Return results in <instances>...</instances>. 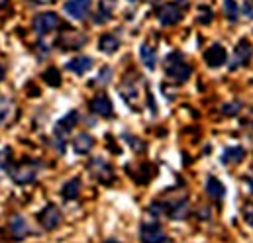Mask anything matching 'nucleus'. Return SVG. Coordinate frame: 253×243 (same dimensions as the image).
I'll list each match as a JSON object with an SVG mask.
<instances>
[{
  "mask_svg": "<svg viewBox=\"0 0 253 243\" xmlns=\"http://www.w3.org/2000/svg\"><path fill=\"white\" fill-rule=\"evenodd\" d=\"M90 110L100 118H110L112 116V102L104 92H100L90 100Z\"/></svg>",
  "mask_w": 253,
  "mask_h": 243,
  "instance_id": "obj_15",
  "label": "nucleus"
},
{
  "mask_svg": "<svg viewBox=\"0 0 253 243\" xmlns=\"http://www.w3.org/2000/svg\"><path fill=\"white\" fill-rule=\"evenodd\" d=\"M114 8H116V0H100L98 2V10L94 14V22L96 24H104L112 18L114 14Z\"/></svg>",
  "mask_w": 253,
  "mask_h": 243,
  "instance_id": "obj_18",
  "label": "nucleus"
},
{
  "mask_svg": "<svg viewBox=\"0 0 253 243\" xmlns=\"http://www.w3.org/2000/svg\"><path fill=\"white\" fill-rule=\"evenodd\" d=\"M246 157V149L236 145V147H226L222 153V163L224 165H238L240 161H244Z\"/></svg>",
  "mask_w": 253,
  "mask_h": 243,
  "instance_id": "obj_21",
  "label": "nucleus"
},
{
  "mask_svg": "<svg viewBox=\"0 0 253 243\" xmlns=\"http://www.w3.org/2000/svg\"><path fill=\"white\" fill-rule=\"evenodd\" d=\"M63 8L73 20H84L90 12V0H67Z\"/></svg>",
  "mask_w": 253,
  "mask_h": 243,
  "instance_id": "obj_12",
  "label": "nucleus"
},
{
  "mask_svg": "<svg viewBox=\"0 0 253 243\" xmlns=\"http://www.w3.org/2000/svg\"><path fill=\"white\" fill-rule=\"evenodd\" d=\"M139 238H141V242H151V243L169 242V236L157 224H143L141 230H139Z\"/></svg>",
  "mask_w": 253,
  "mask_h": 243,
  "instance_id": "obj_13",
  "label": "nucleus"
},
{
  "mask_svg": "<svg viewBox=\"0 0 253 243\" xmlns=\"http://www.w3.org/2000/svg\"><path fill=\"white\" fill-rule=\"evenodd\" d=\"M4 4H8V0H0V8H2Z\"/></svg>",
  "mask_w": 253,
  "mask_h": 243,
  "instance_id": "obj_38",
  "label": "nucleus"
},
{
  "mask_svg": "<svg viewBox=\"0 0 253 243\" xmlns=\"http://www.w3.org/2000/svg\"><path fill=\"white\" fill-rule=\"evenodd\" d=\"M246 181H248V184L252 186V190H253V181H252V179H246Z\"/></svg>",
  "mask_w": 253,
  "mask_h": 243,
  "instance_id": "obj_37",
  "label": "nucleus"
},
{
  "mask_svg": "<svg viewBox=\"0 0 253 243\" xmlns=\"http://www.w3.org/2000/svg\"><path fill=\"white\" fill-rule=\"evenodd\" d=\"M139 57H141V63L145 65V69L153 71V69L157 67V51H155L153 45L143 43V45L139 47Z\"/></svg>",
  "mask_w": 253,
  "mask_h": 243,
  "instance_id": "obj_22",
  "label": "nucleus"
},
{
  "mask_svg": "<svg viewBox=\"0 0 253 243\" xmlns=\"http://www.w3.org/2000/svg\"><path fill=\"white\" fill-rule=\"evenodd\" d=\"M204 61H206V65H208V67L218 69V67H222V65L228 61V53H226V49H224L220 43H214L212 47H208V49H206V53H204Z\"/></svg>",
  "mask_w": 253,
  "mask_h": 243,
  "instance_id": "obj_14",
  "label": "nucleus"
},
{
  "mask_svg": "<svg viewBox=\"0 0 253 243\" xmlns=\"http://www.w3.org/2000/svg\"><path fill=\"white\" fill-rule=\"evenodd\" d=\"M12 167V149L10 147H2L0 149V169L10 171Z\"/></svg>",
  "mask_w": 253,
  "mask_h": 243,
  "instance_id": "obj_30",
  "label": "nucleus"
},
{
  "mask_svg": "<svg viewBox=\"0 0 253 243\" xmlns=\"http://www.w3.org/2000/svg\"><path fill=\"white\" fill-rule=\"evenodd\" d=\"M12 110H14L12 100H10V98H6V96H0V123H4V122L10 118Z\"/></svg>",
  "mask_w": 253,
  "mask_h": 243,
  "instance_id": "obj_28",
  "label": "nucleus"
},
{
  "mask_svg": "<svg viewBox=\"0 0 253 243\" xmlns=\"http://www.w3.org/2000/svg\"><path fill=\"white\" fill-rule=\"evenodd\" d=\"M65 67H67V71H71L75 75H84V73H88L92 69V59L86 57V55H81V57L71 59Z\"/></svg>",
  "mask_w": 253,
  "mask_h": 243,
  "instance_id": "obj_19",
  "label": "nucleus"
},
{
  "mask_svg": "<svg viewBox=\"0 0 253 243\" xmlns=\"http://www.w3.org/2000/svg\"><path fill=\"white\" fill-rule=\"evenodd\" d=\"M81 194V181L75 177V179H69L61 188V196L65 200H77Z\"/></svg>",
  "mask_w": 253,
  "mask_h": 243,
  "instance_id": "obj_25",
  "label": "nucleus"
},
{
  "mask_svg": "<svg viewBox=\"0 0 253 243\" xmlns=\"http://www.w3.org/2000/svg\"><path fill=\"white\" fill-rule=\"evenodd\" d=\"M40 173V163L34 159H24L22 163L10 167V177L16 184H30L38 179Z\"/></svg>",
  "mask_w": 253,
  "mask_h": 243,
  "instance_id": "obj_3",
  "label": "nucleus"
},
{
  "mask_svg": "<svg viewBox=\"0 0 253 243\" xmlns=\"http://www.w3.org/2000/svg\"><path fill=\"white\" fill-rule=\"evenodd\" d=\"M84 43H86V36L81 34V32H75V30L67 32L63 36H59V40H57V45H59L61 49H67V51L79 49V47H83Z\"/></svg>",
  "mask_w": 253,
  "mask_h": 243,
  "instance_id": "obj_11",
  "label": "nucleus"
},
{
  "mask_svg": "<svg viewBox=\"0 0 253 243\" xmlns=\"http://www.w3.org/2000/svg\"><path fill=\"white\" fill-rule=\"evenodd\" d=\"M59 16L55 14V12H42V14H38L36 18H34V22H32V26H34V32L38 34V36H45V34H51V32H55L57 28H59Z\"/></svg>",
  "mask_w": 253,
  "mask_h": 243,
  "instance_id": "obj_4",
  "label": "nucleus"
},
{
  "mask_svg": "<svg viewBox=\"0 0 253 243\" xmlns=\"http://www.w3.org/2000/svg\"><path fill=\"white\" fill-rule=\"evenodd\" d=\"M88 171L90 175L102 184H112L114 182V169L108 161H104L102 157H94L88 165Z\"/></svg>",
  "mask_w": 253,
  "mask_h": 243,
  "instance_id": "obj_5",
  "label": "nucleus"
},
{
  "mask_svg": "<svg viewBox=\"0 0 253 243\" xmlns=\"http://www.w3.org/2000/svg\"><path fill=\"white\" fill-rule=\"evenodd\" d=\"M244 218H246V222L250 224L253 228V204H246V208H244Z\"/></svg>",
  "mask_w": 253,
  "mask_h": 243,
  "instance_id": "obj_34",
  "label": "nucleus"
},
{
  "mask_svg": "<svg viewBox=\"0 0 253 243\" xmlns=\"http://www.w3.org/2000/svg\"><path fill=\"white\" fill-rule=\"evenodd\" d=\"M8 228H10V234H12V238H14V240H24L26 236H30V234H32L28 220H26L24 216H20V214L12 216V220H10V226H8Z\"/></svg>",
  "mask_w": 253,
  "mask_h": 243,
  "instance_id": "obj_16",
  "label": "nucleus"
},
{
  "mask_svg": "<svg viewBox=\"0 0 253 243\" xmlns=\"http://www.w3.org/2000/svg\"><path fill=\"white\" fill-rule=\"evenodd\" d=\"M38 220H40V224H42L43 230L51 232V230H55V228L61 224V212H59L57 206L47 204V206L38 214Z\"/></svg>",
  "mask_w": 253,
  "mask_h": 243,
  "instance_id": "obj_9",
  "label": "nucleus"
},
{
  "mask_svg": "<svg viewBox=\"0 0 253 243\" xmlns=\"http://www.w3.org/2000/svg\"><path fill=\"white\" fill-rule=\"evenodd\" d=\"M98 49L104 51V53H114V51L120 49V40L114 34H104L98 40Z\"/></svg>",
  "mask_w": 253,
  "mask_h": 243,
  "instance_id": "obj_24",
  "label": "nucleus"
},
{
  "mask_svg": "<svg viewBox=\"0 0 253 243\" xmlns=\"http://www.w3.org/2000/svg\"><path fill=\"white\" fill-rule=\"evenodd\" d=\"M240 112H242V102H238V100L222 104V114L224 116H238Z\"/></svg>",
  "mask_w": 253,
  "mask_h": 243,
  "instance_id": "obj_29",
  "label": "nucleus"
},
{
  "mask_svg": "<svg viewBox=\"0 0 253 243\" xmlns=\"http://www.w3.org/2000/svg\"><path fill=\"white\" fill-rule=\"evenodd\" d=\"M253 57V45L248 41V40H242L236 49H234V55H232V61H230V69H238V67H246Z\"/></svg>",
  "mask_w": 253,
  "mask_h": 243,
  "instance_id": "obj_7",
  "label": "nucleus"
},
{
  "mask_svg": "<svg viewBox=\"0 0 253 243\" xmlns=\"http://www.w3.org/2000/svg\"><path fill=\"white\" fill-rule=\"evenodd\" d=\"M242 12H244V16H248L250 20H253V0H246V2H244Z\"/></svg>",
  "mask_w": 253,
  "mask_h": 243,
  "instance_id": "obj_35",
  "label": "nucleus"
},
{
  "mask_svg": "<svg viewBox=\"0 0 253 243\" xmlns=\"http://www.w3.org/2000/svg\"><path fill=\"white\" fill-rule=\"evenodd\" d=\"M137 77H126L122 86H120V94L122 98L127 102V106L131 108H137V102H139V86L135 84Z\"/></svg>",
  "mask_w": 253,
  "mask_h": 243,
  "instance_id": "obj_10",
  "label": "nucleus"
},
{
  "mask_svg": "<svg viewBox=\"0 0 253 243\" xmlns=\"http://www.w3.org/2000/svg\"><path fill=\"white\" fill-rule=\"evenodd\" d=\"M212 18H214V14H212V10L208 6H200L198 8V16H196V22L198 24H210Z\"/></svg>",
  "mask_w": 253,
  "mask_h": 243,
  "instance_id": "obj_31",
  "label": "nucleus"
},
{
  "mask_svg": "<svg viewBox=\"0 0 253 243\" xmlns=\"http://www.w3.org/2000/svg\"><path fill=\"white\" fill-rule=\"evenodd\" d=\"M110 79H112V69H110V67H102V69H100V75H98L96 81H98L100 84H106Z\"/></svg>",
  "mask_w": 253,
  "mask_h": 243,
  "instance_id": "obj_32",
  "label": "nucleus"
},
{
  "mask_svg": "<svg viewBox=\"0 0 253 243\" xmlns=\"http://www.w3.org/2000/svg\"><path fill=\"white\" fill-rule=\"evenodd\" d=\"M4 77H6V71H4V67L0 65V81H4Z\"/></svg>",
  "mask_w": 253,
  "mask_h": 243,
  "instance_id": "obj_36",
  "label": "nucleus"
},
{
  "mask_svg": "<svg viewBox=\"0 0 253 243\" xmlns=\"http://www.w3.org/2000/svg\"><path fill=\"white\" fill-rule=\"evenodd\" d=\"M165 204V214L171 218V220H185L189 216V200L183 196L179 198H171Z\"/></svg>",
  "mask_w": 253,
  "mask_h": 243,
  "instance_id": "obj_8",
  "label": "nucleus"
},
{
  "mask_svg": "<svg viewBox=\"0 0 253 243\" xmlns=\"http://www.w3.org/2000/svg\"><path fill=\"white\" fill-rule=\"evenodd\" d=\"M77 122H79V112H77V110H71L69 114H65L63 118L55 123V129H53V145L57 147L59 153L65 151L67 135H69L71 129L77 125Z\"/></svg>",
  "mask_w": 253,
  "mask_h": 243,
  "instance_id": "obj_2",
  "label": "nucleus"
},
{
  "mask_svg": "<svg viewBox=\"0 0 253 243\" xmlns=\"http://www.w3.org/2000/svg\"><path fill=\"white\" fill-rule=\"evenodd\" d=\"M92 145H94V139H92V135H88L86 131H81V133L75 135V139H73V149H75V153H79V155L88 153V151L92 149Z\"/></svg>",
  "mask_w": 253,
  "mask_h": 243,
  "instance_id": "obj_20",
  "label": "nucleus"
},
{
  "mask_svg": "<svg viewBox=\"0 0 253 243\" xmlns=\"http://www.w3.org/2000/svg\"><path fill=\"white\" fill-rule=\"evenodd\" d=\"M155 14H157V20H159L161 26H173V24L181 22L183 8L177 2H167V4H161Z\"/></svg>",
  "mask_w": 253,
  "mask_h": 243,
  "instance_id": "obj_6",
  "label": "nucleus"
},
{
  "mask_svg": "<svg viewBox=\"0 0 253 243\" xmlns=\"http://www.w3.org/2000/svg\"><path fill=\"white\" fill-rule=\"evenodd\" d=\"M240 8L236 4V0H224V16L230 20V22H236L240 18Z\"/></svg>",
  "mask_w": 253,
  "mask_h": 243,
  "instance_id": "obj_27",
  "label": "nucleus"
},
{
  "mask_svg": "<svg viewBox=\"0 0 253 243\" xmlns=\"http://www.w3.org/2000/svg\"><path fill=\"white\" fill-rule=\"evenodd\" d=\"M163 67H165V75H167L171 81H175L177 84L187 82L190 79V73H192L190 65L185 61V57H183L181 53H177V51H173V53H169V55L165 57Z\"/></svg>",
  "mask_w": 253,
  "mask_h": 243,
  "instance_id": "obj_1",
  "label": "nucleus"
},
{
  "mask_svg": "<svg viewBox=\"0 0 253 243\" xmlns=\"http://www.w3.org/2000/svg\"><path fill=\"white\" fill-rule=\"evenodd\" d=\"M43 81H45L49 86H53V88L61 86V82H63V79H61V73H59L55 67H49V69H45V73H43Z\"/></svg>",
  "mask_w": 253,
  "mask_h": 243,
  "instance_id": "obj_26",
  "label": "nucleus"
},
{
  "mask_svg": "<svg viewBox=\"0 0 253 243\" xmlns=\"http://www.w3.org/2000/svg\"><path fill=\"white\" fill-rule=\"evenodd\" d=\"M38 2H43L45 4V2H53V0H38Z\"/></svg>",
  "mask_w": 253,
  "mask_h": 243,
  "instance_id": "obj_39",
  "label": "nucleus"
},
{
  "mask_svg": "<svg viewBox=\"0 0 253 243\" xmlns=\"http://www.w3.org/2000/svg\"><path fill=\"white\" fill-rule=\"evenodd\" d=\"M206 194H208L212 200L220 202V200L224 198V194H226V188H224V184L218 181L216 177H208V179H206Z\"/></svg>",
  "mask_w": 253,
  "mask_h": 243,
  "instance_id": "obj_23",
  "label": "nucleus"
},
{
  "mask_svg": "<svg viewBox=\"0 0 253 243\" xmlns=\"http://www.w3.org/2000/svg\"><path fill=\"white\" fill-rule=\"evenodd\" d=\"M127 173L131 175V179L137 182V184H147V182L153 179L155 169H153V165H149V163H141L135 171H129V169H127Z\"/></svg>",
  "mask_w": 253,
  "mask_h": 243,
  "instance_id": "obj_17",
  "label": "nucleus"
},
{
  "mask_svg": "<svg viewBox=\"0 0 253 243\" xmlns=\"http://www.w3.org/2000/svg\"><path fill=\"white\" fill-rule=\"evenodd\" d=\"M124 139H126L127 143H129L137 153H141V151H143V147H145V145H143V141H139L137 137H131V135H127V133L124 135Z\"/></svg>",
  "mask_w": 253,
  "mask_h": 243,
  "instance_id": "obj_33",
  "label": "nucleus"
}]
</instances>
